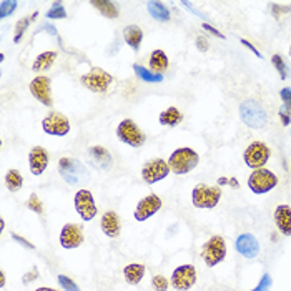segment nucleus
Segmentation results:
<instances>
[{
    "label": "nucleus",
    "mask_w": 291,
    "mask_h": 291,
    "mask_svg": "<svg viewBox=\"0 0 291 291\" xmlns=\"http://www.w3.org/2000/svg\"><path fill=\"white\" fill-rule=\"evenodd\" d=\"M170 173L168 162L162 160V158H153V160L147 162L142 168V176L147 183H156L163 178H167Z\"/></svg>",
    "instance_id": "12"
},
{
    "label": "nucleus",
    "mask_w": 291,
    "mask_h": 291,
    "mask_svg": "<svg viewBox=\"0 0 291 291\" xmlns=\"http://www.w3.org/2000/svg\"><path fill=\"white\" fill-rule=\"evenodd\" d=\"M59 283L65 291H80V288L77 286V283H75L72 278H68L65 275H59Z\"/></svg>",
    "instance_id": "35"
},
{
    "label": "nucleus",
    "mask_w": 291,
    "mask_h": 291,
    "mask_svg": "<svg viewBox=\"0 0 291 291\" xmlns=\"http://www.w3.org/2000/svg\"><path fill=\"white\" fill-rule=\"evenodd\" d=\"M75 210L84 221H90L97 217V205H95L93 195L88 190H78L75 195Z\"/></svg>",
    "instance_id": "13"
},
{
    "label": "nucleus",
    "mask_w": 291,
    "mask_h": 291,
    "mask_svg": "<svg viewBox=\"0 0 291 291\" xmlns=\"http://www.w3.org/2000/svg\"><path fill=\"white\" fill-rule=\"evenodd\" d=\"M240 118L250 128H263L268 122L267 112L255 100H246L240 105Z\"/></svg>",
    "instance_id": "3"
},
{
    "label": "nucleus",
    "mask_w": 291,
    "mask_h": 291,
    "mask_svg": "<svg viewBox=\"0 0 291 291\" xmlns=\"http://www.w3.org/2000/svg\"><path fill=\"white\" fill-rule=\"evenodd\" d=\"M271 283H273V281H271V276L267 273V275L261 278L260 283H258V286L253 289V291H268V289L271 288Z\"/></svg>",
    "instance_id": "39"
},
{
    "label": "nucleus",
    "mask_w": 291,
    "mask_h": 291,
    "mask_svg": "<svg viewBox=\"0 0 291 291\" xmlns=\"http://www.w3.org/2000/svg\"><path fill=\"white\" fill-rule=\"evenodd\" d=\"M88 155H90V162L95 168L109 170L112 167V155L103 147H92L88 150Z\"/></svg>",
    "instance_id": "21"
},
{
    "label": "nucleus",
    "mask_w": 291,
    "mask_h": 291,
    "mask_svg": "<svg viewBox=\"0 0 291 291\" xmlns=\"http://www.w3.org/2000/svg\"><path fill=\"white\" fill-rule=\"evenodd\" d=\"M145 275V267L140 263H131V264H126L123 268V276H125V281L135 286L142 281V278Z\"/></svg>",
    "instance_id": "22"
},
{
    "label": "nucleus",
    "mask_w": 291,
    "mask_h": 291,
    "mask_svg": "<svg viewBox=\"0 0 291 291\" xmlns=\"http://www.w3.org/2000/svg\"><path fill=\"white\" fill-rule=\"evenodd\" d=\"M236 251L240 253L242 256L248 258V260H253V258H256L260 255V243H258V240L251 235V233H243V235H240L236 238Z\"/></svg>",
    "instance_id": "16"
},
{
    "label": "nucleus",
    "mask_w": 291,
    "mask_h": 291,
    "mask_svg": "<svg viewBox=\"0 0 291 291\" xmlns=\"http://www.w3.org/2000/svg\"><path fill=\"white\" fill-rule=\"evenodd\" d=\"M30 172L34 175H42L48 165V153L43 147H34L29 153Z\"/></svg>",
    "instance_id": "18"
},
{
    "label": "nucleus",
    "mask_w": 291,
    "mask_h": 291,
    "mask_svg": "<svg viewBox=\"0 0 291 291\" xmlns=\"http://www.w3.org/2000/svg\"><path fill=\"white\" fill-rule=\"evenodd\" d=\"M151 288L155 291H167L168 289V280L163 275H155L151 278Z\"/></svg>",
    "instance_id": "34"
},
{
    "label": "nucleus",
    "mask_w": 291,
    "mask_h": 291,
    "mask_svg": "<svg viewBox=\"0 0 291 291\" xmlns=\"http://www.w3.org/2000/svg\"><path fill=\"white\" fill-rule=\"evenodd\" d=\"M200 156L192 148H178L168 158V167L175 175H187L198 165Z\"/></svg>",
    "instance_id": "1"
},
{
    "label": "nucleus",
    "mask_w": 291,
    "mask_h": 291,
    "mask_svg": "<svg viewBox=\"0 0 291 291\" xmlns=\"http://www.w3.org/2000/svg\"><path fill=\"white\" fill-rule=\"evenodd\" d=\"M0 286H5V273L4 271H0Z\"/></svg>",
    "instance_id": "46"
},
{
    "label": "nucleus",
    "mask_w": 291,
    "mask_h": 291,
    "mask_svg": "<svg viewBox=\"0 0 291 291\" xmlns=\"http://www.w3.org/2000/svg\"><path fill=\"white\" fill-rule=\"evenodd\" d=\"M12 238H14L17 243H20L22 246H25V248H29V250H34V248H35L34 245H32V243H29L27 240H25V238H22L20 235H17V233H12Z\"/></svg>",
    "instance_id": "41"
},
{
    "label": "nucleus",
    "mask_w": 291,
    "mask_h": 291,
    "mask_svg": "<svg viewBox=\"0 0 291 291\" xmlns=\"http://www.w3.org/2000/svg\"><path fill=\"white\" fill-rule=\"evenodd\" d=\"M17 5L18 4L15 2V0H2V2H0V17L5 18V17H9L10 14H14Z\"/></svg>",
    "instance_id": "32"
},
{
    "label": "nucleus",
    "mask_w": 291,
    "mask_h": 291,
    "mask_svg": "<svg viewBox=\"0 0 291 291\" xmlns=\"http://www.w3.org/2000/svg\"><path fill=\"white\" fill-rule=\"evenodd\" d=\"M27 208H29V210L34 211V213H39V215L43 211V206H42L40 200H39V197H37L35 193L30 195V198H29V201H27Z\"/></svg>",
    "instance_id": "37"
},
{
    "label": "nucleus",
    "mask_w": 291,
    "mask_h": 291,
    "mask_svg": "<svg viewBox=\"0 0 291 291\" xmlns=\"http://www.w3.org/2000/svg\"><path fill=\"white\" fill-rule=\"evenodd\" d=\"M148 12L150 15L158 22H168L170 20V10L165 7L163 2H148Z\"/></svg>",
    "instance_id": "27"
},
{
    "label": "nucleus",
    "mask_w": 291,
    "mask_h": 291,
    "mask_svg": "<svg viewBox=\"0 0 291 291\" xmlns=\"http://www.w3.org/2000/svg\"><path fill=\"white\" fill-rule=\"evenodd\" d=\"M270 155H271V151L267 143L253 142L251 145H248V148L245 150L243 158H245V163L250 168L258 170V168H263L267 165V162L270 160Z\"/></svg>",
    "instance_id": "9"
},
{
    "label": "nucleus",
    "mask_w": 291,
    "mask_h": 291,
    "mask_svg": "<svg viewBox=\"0 0 291 291\" xmlns=\"http://www.w3.org/2000/svg\"><path fill=\"white\" fill-rule=\"evenodd\" d=\"M42 128L48 135L65 137L68 131H70V122H68V118L63 115V113L52 112V113H48L45 118H43Z\"/></svg>",
    "instance_id": "10"
},
{
    "label": "nucleus",
    "mask_w": 291,
    "mask_h": 291,
    "mask_svg": "<svg viewBox=\"0 0 291 291\" xmlns=\"http://www.w3.org/2000/svg\"><path fill=\"white\" fill-rule=\"evenodd\" d=\"M280 117H281V122H283V125L284 126H288L289 125V122H291V113L289 112H286V110H284V109H281L280 110Z\"/></svg>",
    "instance_id": "43"
},
{
    "label": "nucleus",
    "mask_w": 291,
    "mask_h": 291,
    "mask_svg": "<svg viewBox=\"0 0 291 291\" xmlns=\"http://www.w3.org/2000/svg\"><path fill=\"white\" fill-rule=\"evenodd\" d=\"M221 198V190L218 187H208V185H198L193 188L192 193V201L197 208H206L211 210L218 205V201Z\"/></svg>",
    "instance_id": "5"
},
{
    "label": "nucleus",
    "mask_w": 291,
    "mask_h": 291,
    "mask_svg": "<svg viewBox=\"0 0 291 291\" xmlns=\"http://www.w3.org/2000/svg\"><path fill=\"white\" fill-rule=\"evenodd\" d=\"M271 62H273V65L278 70V73H280L281 80H286L288 75H289V68H288L286 63H284L283 57L281 55H273V57H271Z\"/></svg>",
    "instance_id": "31"
},
{
    "label": "nucleus",
    "mask_w": 291,
    "mask_h": 291,
    "mask_svg": "<svg viewBox=\"0 0 291 291\" xmlns=\"http://www.w3.org/2000/svg\"><path fill=\"white\" fill-rule=\"evenodd\" d=\"M59 172L60 176L65 180L68 185H80L88 180V170L78 160H73L70 156H63L59 162Z\"/></svg>",
    "instance_id": "2"
},
{
    "label": "nucleus",
    "mask_w": 291,
    "mask_h": 291,
    "mask_svg": "<svg viewBox=\"0 0 291 291\" xmlns=\"http://www.w3.org/2000/svg\"><path fill=\"white\" fill-rule=\"evenodd\" d=\"M84 230L82 226L75 225V223H67L60 231V245L65 250H72V248H78V246L84 243Z\"/></svg>",
    "instance_id": "15"
},
{
    "label": "nucleus",
    "mask_w": 291,
    "mask_h": 291,
    "mask_svg": "<svg viewBox=\"0 0 291 291\" xmlns=\"http://www.w3.org/2000/svg\"><path fill=\"white\" fill-rule=\"evenodd\" d=\"M57 59V52H43L35 59L34 65H32V70L34 72H42V70H48L52 67V63Z\"/></svg>",
    "instance_id": "26"
},
{
    "label": "nucleus",
    "mask_w": 291,
    "mask_h": 291,
    "mask_svg": "<svg viewBox=\"0 0 291 291\" xmlns=\"http://www.w3.org/2000/svg\"><path fill=\"white\" fill-rule=\"evenodd\" d=\"M100 226L109 238H117L122 231V223H120V218L115 211H105L102 220H100Z\"/></svg>",
    "instance_id": "19"
},
{
    "label": "nucleus",
    "mask_w": 291,
    "mask_h": 291,
    "mask_svg": "<svg viewBox=\"0 0 291 291\" xmlns=\"http://www.w3.org/2000/svg\"><path fill=\"white\" fill-rule=\"evenodd\" d=\"M160 208H162V198L158 197V195L151 193V195H148V197H145L143 200L138 201L134 217L137 221H145V220L153 217Z\"/></svg>",
    "instance_id": "14"
},
{
    "label": "nucleus",
    "mask_w": 291,
    "mask_h": 291,
    "mask_svg": "<svg viewBox=\"0 0 291 291\" xmlns=\"http://www.w3.org/2000/svg\"><path fill=\"white\" fill-rule=\"evenodd\" d=\"M92 7H95L100 14L109 17V18H117L120 14L117 5L110 2V0H95V2H92Z\"/></svg>",
    "instance_id": "28"
},
{
    "label": "nucleus",
    "mask_w": 291,
    "mask_h": 291,
    "mask_svg": "<svg viewBox=\"0 0 291 291\" xmlns=\"http://www.w3.org/2000/svg\"><path fill=\"white\" fill-rule=\"evenodd\" d=\"M197 47H198L200 52H208V42H206L205 37H198V39H197Z\"/></svg>",
    "instance_id": "42"
},
{
    "label": "nucleus",
    "mask_w": 291,
    "mask_h": 291,
    "mask_svg": "<svg viewBox=\"0 0 291 291\" xmlns=\"http://www.w3.org/2000/svg\"><path fill=\"white\" fill-rule=\"evenodd\" d=\"M203 29L205 30H208V32H210V34H213V35H217L218 37V39H225V35L223 34H221V32H218L217 29H215V27H211V25L210 23H203Z\"/></svg>",
    "instance_id": "44"
},
{
    "label": "nucleus",
    "mask_w": 291,
    "mask_h": 291,
    "mask_svg": "<svg viewBox=\"0 0 291 291\" xmlns=\"http://www.w3.org/2000/svg\"><path fill=\"white\" fill-rule=\"evenodd\" d=\"M280 95H281V100H283V103H284L283 109L291 113V87L283 88Z\"/></svg>",
    "instance_id": "38"
},
{
    "label": "nucleus",
    "mask_w": 291,
    "mask_h": 291,
    "mask_svg": "<svg viewBox=\"0 0 291 291\" xmlns=\"http://www.w3.org/2000/svg\"><path fill=\"white\" fill-rule=\"evenodd\" d=\"M117 137L118 140L130 145V147L138 148L145 143V134L138 128V125L131 118H125L117 126Z\"/></svg>",
    "instance_id": "6"
},
{
    "label": "nucleus",
    "mask_w": 291,
    "mask_h": 291,
    "mask_svg": "<svg viewBox=\"0 0 291 291\" xmlns=\"http://www.w3.org/2000/svg\"><path fill=\"white\" fill-rule=\"evenodd\" d=\"M22 183H23V178L17 170H10V172L5 175V185H7L10 192H18V190L22 188Z\"/></svg>",
    "instance_id": "30"
},
{
    "label": "nucleus",
    "mask_w": 291,
    "mask_h": 291,
    "mask_svg": "<svg viewBox=\"0 0 291 291\" xmlns=\"http://www.w3.org/2000/svg\"><path fill=\"white\" fill-rule=\"evenodd\" d=\"M168 68V57L163 50H153L150 55V70L155 73H163Z\"/></svg>",
    "instance_id": "24"
},
{
    "label": "nucleus",
    "mask_w": 291,
    "mask_h": 291,
    "mask_svg": "<svg viewBox=\"0 0 291 291\" xmlns=\"http://www.w3.org/2000/svg\"><path fill=\"white\" fill-rule=\"evenodd\" d=\"M275 223L284 236H291V206L278 205L275 210Z\"/></svg>",
    "instance_id": "20"
},
{
    "label": "nucleus",
    "mask_w": 291,
    "mask_h": 291,
    "mask_svg": "<svg viewBox=\"0 0 291 291\" xmlns=\"http://www.w3.org/2000/svg\"><path fill=\"white\" fill-rule=\"evenodd\" d=\"M242 45L248 47V48L251 50V52H253V54H255V55L258 57V59H261V57H263V55H261V54H260V52H258V50H256V47H255V45H251V43H250L248 40H245V39H243V40H242Z\"/></svg>",
    "instance_id": "45"
},
{
    "label": "nucleus",
    "mask_w": 291,
    "mask_h": 291,
    "mask_svg": "<svg viewBox=\"0 0 291 291\" xmlns=\"http://www.w3.org/2000/svg\"><path fill=\"white\" fill-rule=\"evenodd\" d=\"M289 54H291V47H289Z\"/></svg>",
    "instance_id": "48"
},
{
    "label": "nucleus",
    "mask_w": 291,
    "mask_h": 291,
    "mask_svg": "<svg viewBox=\"0 0 291 291\" xmlns=\"http://www.w3.org/2000/svg\"><path fill=\"white\" fill-rule=\"evenodd\" d=\"M35 291H57V289H54V288H47V286H42V288L35 289Z\"/></svg>",
    "instance_id": "47"
},
{
    "label": "nucleus",
    "mask_w": 291,
    "mask_h": 291,
    "mask_svg": "<svg viewBox=\"0 0 291 291\" xmlns=\"http://www.w3.org/2000/svg\"><path fill=\"white\" fill-rule=\"evenodd\" d=\"M197 283V270L193 264H181L172 273V286L176 291H187Z\"/></svg>",
    "instance_id": "11"
},
{
    "label": "nucleus",
    "mask_w": 291,
    "mask_h": 291,
    "mask_svg": "<svg viewBox=\"0 0 291 291\" xmlns=\"http://www.w3.org/2000/svg\"><path fill=\"white\" fill-rule=\"evenodd\" d=\"M30 92L32 95L39 100L40 103L45 107H50L54 103L52 95H50V78L48 77H37L30 82Z\"/></svg>",
    "instance_id": "17"
},
{
    "label": "nucleus",
    "mask_w": 291,
    "mask_h": 291,
    "mask_svg": "<svg viewBox=\"0 0 291 291\" xmlns=\"http://www.w3.org/2000/svg\"><path fill=\"white\" fill-rule=\"evenodd\" d=\"M112 82H113L112 75L107 73L105 70H102V68H98V67H93L90 72L82 75V84H84V87H87L88 90L97 92V93H103L109 90Z\"/></svg>",
    "instance_id": "8"
},
{
    "label": "nucleus",
    "mask_w": 291,
    "mask_h": 291,
    "mask_svg": "<svg viewBox=\"0 0 291 291\" xmlns=\"http://www.w3.org/2000/svg\"><path fill=\"white\" fill-rule=\"evenodd\" d=\"M29 22H30V18H20V20L17 22V27H15V39H14V42L15 43H18L20 42V39H22V35H23V32L27 30V27H29Z\"/></svg>",
    "instance_id": "36"
},
{
    "label": "nucleus",
    "mask_w": 291,
    "mask_h": 291,
    "mask_svg": "<svg viewBox=\"0 0 291 291\" xmlns=\"http://www.w3.org/2000/svg\"><path fill=\"white\" fill-rule=\"evenodd\" d=\"M134 70L137 73L138 78H142L143 82H150V84H158V82L163 80V75L162 73H155L148 70V68H145L142 65H134Z\"/></svg>",
    "instance_id": "29"
},
{
    "label": "nucleus",
    "mask_w": 291,
    "mask_h": 291,
    "mask_svg": "<svg viewBox=\"0 0 291 291\" xmlns=\"http://www.w3.org/2000/svg\"><path fill=\"white\" fill-rule=\"evenodd\" d=\"M35 278H39V270L37 268H32L30 270V273H27V275H23V284H29V283H32L35 280Z\"/></svg>",
    "instance_id": "40"
},
{
    "label": "nucleus",
    "mask_w": 291,
    "mask_h": 291,
    "mask_svg": "<svg viewBox=\"0 0 291 291\" xmlns=\"http://www.w3.org/2000/svg\"><path fill=\"white\" fill-rule=\"evenodd\" d=\"M47 17L52 18V20H54V18H65L67 12H65V9H63V5L60 2H55L52 5V9L47 12Z\"/></svg>",
    "instance_id": "33"
},
{
    "label": "nucleus",
    "mask_w": 291,
    "mask_h": 291,
    "mask_svg": "<svg viewBox=\"0 0 291 291\" xmlns=\"http://www.w3.org/2000/svg\"><path fill=\"white\" fill-rule=\"evenodd\" d=\"M123 39L126 42V45H130L137 52V50L140 48V43H142V39H143V32H142L140 27H137V25H128V27L123 29Z\"/></svg>",
    "instance_id": "23"
},
{
    "label": "nucleus",
    "mask_w": 291,
    "mask_h": 291,
    "mask_svg": "<svg viewBox=\"0 0 291 291\" xmlns=\"http://www.w3.org/2000/svg\"><path fill=\"white\" fill-rule=\"evenodd\" d=\"M183 120L181 112L176 109V107H168L167 110H163L160 113V123L167 125V126H176L180 125Z\"/></svg>",
    "instance_id": "25"
},
{
    "label": "nucleus",
    "mask_w": 291,
    "mask_h": 291,
    "mask_svg": "<svg viewBox=\"0 0 291 291\" xmlns=\"http://www.w3.org/2000/svg\"><path fill=\"white\" fill-rule=\"evenodd\" d=\"M226 256V245H225V240L221 236H211L208 242L203 245V250H201V258L203 261L206 263V267H217V264L225 260Z\"/></svg>",
    "instance_id": "7"
},
{
    "label": "nucleus",
    "mask_w": 291,
    "mask_h": 291,
    "mask_svg": "<svg viewBox=\"0 0 291 291\" xmlns=\"http://www.w3.org/2000/svg\"><path fill=\"white\" fill-rule=\"evenodd\" d=\"M276 185H278V176L267 168L255 170V172H251L250 178H248V187H250L251 192L256 193V195L268 193Z\"/></svg>",
    "instance_id": "4"
}]
</instances>
